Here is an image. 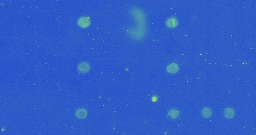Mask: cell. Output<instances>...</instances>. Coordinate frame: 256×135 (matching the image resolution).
<instances>
[{"mask_svg":"<svg viewBox=\"0 0 256 135\" xmlns=\"http://www.w3.org/2000/svg\"><path fill=\"white\" fill-rule=\"evenodd\" d=\"M78 71L81 73H87L90 71V65L87 62H81L78 65Z\"/></svg>","mask_w":256,"mask_h":135,"instance_id":"cell-1","label":"cell"},{"mask_svg":"<svg viewBox=\"0 0 256 135\" xmlns=\"http://www.w3.org/2000/svg\"><path fill=\"white\" fill-rule=\"evenodd\" d=\"M77 23L80 27L86 28V27H88L90 25V20L87 17H81V18L78 20Z\"/></svg>","mask_w":256,"mask_h":135,"instance_id":"cell-2","label":"cell"},{"mask_svg":"<svg viewBox=\"0 0 256 135\" xmlns=\"http://www.w3.org/2000/svg\"><path fill=\"white\" fill-rule=\"evenodd\" d=\"M178 22L177 19L174 18V17H171V18L167 19L166 22H165V24L169 28H175L178 26Z\"/></svg>","mask_w":256,"mask_h":135,"instance_id":"cell-3","label":"cell"},{"mask_svg":"<svg viewBox=\"0 0 256 135\" xmlns=\"http://www.w3.org/2000/svg\"><path fill=\"white\" fill-rule=\"evenodd\" d=\"M166 70L169 73H171V74H175V73L178 71L179 67L178 65H177V64H175V63H172V64H170V65H169L167 66Z\"/></svg>","mask_w":256,"mask_h":135,"instance_id":"cell-4","label":"cell"},{"mask_svg":"<svg viewBox=\"0 0 256 135\" xmlns=\"http://www.w3.org/2000/svg\"><path fill=\"white\" fill-rule=\"evenodd\" d=\"M76 116L79 119H84L87 116V111H85V109H79L76 112Z\"/></svg>","mask_w":256,"mask_h":135,"instance_id":"cell-5","label":"cell"},{"mask_svg":"<svg viewBox=\"0 0 256 135\" xmlns=\"http://www.w3.org/2000/svg\"><path fill=\"white\" fill-rule=\"evenodd\" d=\"M224 113H225V116H226L228 119H231L234 116V112L233 109L227 108V109H226V111H225Z\"/></svg>","mask_w":256,"mask_h":135,"instance_id":"cell-6","label":"cell"},{"mask_svg":"<svg viewBox=\"0 0 256 135\" xmlns=\"http://www.w3.org/2000/svg\"><path fill=\"white\" fill-rule=\"evenodd\" d=\"M201 114H202V116H203L205 118H208V117H210V116H211L212 112H211V109L206 107V108L203 109V111L201 112Z\"/></svg>","mask_w":256,"mask_h":135,"instance_id":"cell-7","label":"cell"},{"mask_svg":"<svg viewBox=\"0 0 256 135\" xmlns=\"http://www.w3.org/2000/svg\"><path fill=\"white\" fill-rule=\"evenodd\" d=\"M179 116V112L176 110H171L169 112V116L172 119H176Z\"/></svg>","mask_w":256,"mask_h":135,"instance_id":"cell-8","label":"cell"}]
</instances>
